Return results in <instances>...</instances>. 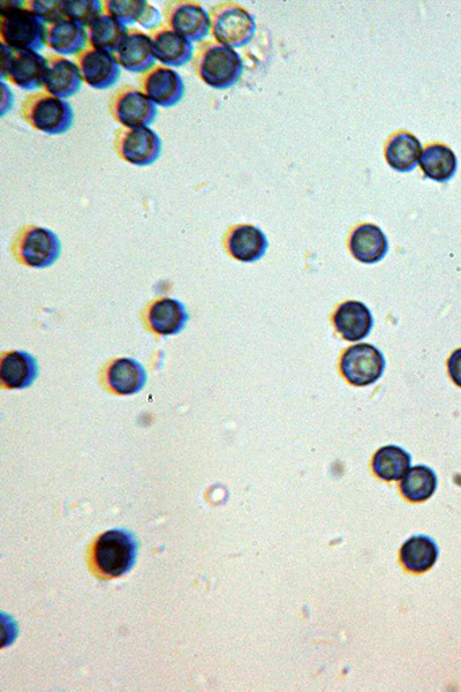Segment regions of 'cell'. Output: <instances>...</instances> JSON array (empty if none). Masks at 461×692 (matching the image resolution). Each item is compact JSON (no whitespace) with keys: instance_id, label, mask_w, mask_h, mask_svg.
I'll list each match as a JSON object with an SVG mask.
<instances>
[{"instance_id":"cell-24","label":"cell","mask_w":461,"mask_h":692,"mask_svg":"<svg viewBox=\"0 0 461 692\" xmlns=\"http://www.w3.org/2000/svg\"><path fill=\"white\" fill-rule=\"evenodd\" d=\"M422 145L417 137L407 132L394 135L385 149V159L398 172H411L418 167Z\"/></svg>"},{"instance_id":"cell-16","label":"cell","mask_w":461,"mask_h":692,"mask_svg":"<svg viewBox=\"0 0 461 692\" xmlns=\"http://www.w3.org/2000/svg\"><path fill=\"white\" fill-rule=\"evenodd\" d=\"M226 248L232 257L240 262L253 263L266 254L269 242L264 232L254 225H237L226 237Z\"/></svg>"},{"instance_id":"cell-4","label":"cell","mask_w":461,"mask_h":692,"mask_svg":"<svg viewBox=\"0 0 461 692\" xmlns=\"http://www.w3.org/2000/svg\"><path fill=\"white\" fill-rule=\"evenodd\" d=\"M138 554V544L130 532L111 530L97 539L94 559L98 569L105 576L120 577L134 566Z\"/></svg>"},{"instance_id":"cell-18","label":"cell","mask_w":461,"mask_h":692,"mask_svg":"<svg viewBox=\"0 0 461 692\" xmlns=\"http://www.w3.org/2000/svg\"><path fill=\"white\" fill-rule=\"evenodd\" d=\"M39 376L37 360L26 351L4 353L0 363V381L7 389L22 390L33 385Z\"/></svg>"},{"instance_id":"cell-17","label":"cell","mask_w":461,"mask_h":692,"mask_svg":"<svg viewBox=\"0 0 461 692\" xmlns=\"http://www.w3.org/2000/svg\"><path fill=\"white\" fill-rule=\"evenodd\" d=\"M119 65L128 72L146 73L155 63L151 37L138 29L128 30L117 51Z\"/></svg>"},{"instance_id":"cell-30","label":"cell","mask_w":461,"mask_h":692,"mask_svg":"<svg viewBox=\"0 0 461 692\" xmlns=\"http://www.w3.org/2000/svg\"><path fill=\"white\" fill-rule=\"evenodd\" d=\"M147 5L145 0H107L104 2V9L110 17L126 26L139 22Z\"/></svg>"},{"instance_id":"cell-34","label":"cell","mask_w":461,"mask_h":692,"mask_svg":"<svg viewBox=\"0 0 461 692\" xmlns=\"http://www.w3.org/2000/svg\"><path fill=\"white\" fill-rule=\"evenodd\" d=\"M448 371L453 383L461 388V348L453 352L448 359Z\"/></svg>"},{"instance_id":"cell-31","label":"cell","mask_w":461,"mask_h":692,"mask_svg":"<svg viewBox=\"0 0 461 692\" xmlns=\"http://www.w3.org/2000/svg\"><path fill=\"white\" fill-rule=\"evenodd\" d=\"M103 5L98 0H70L65 4L66 19L82 27H88L103 13Z\"/></svg>"},{"instance_id":"cell-23","label":"cell","mask_w":461,"mask_h":692,"mask_svg":"<svg viewBox=\"0 0 461 692\" xmlns=\"http://www.w3.org/2000/svg\"><path fill=\"white\" fill-rule=\"evenodd\" d=\"M88 33L85 27L70 19L47 25L45 44L58 55H79L86 48Z\"/></svg>"},{"instance_id":"cell-28","label":"cell","mask_w":461,"mask_h":692,"mask_svg":"<svg viewBox=\"0 0 461 692\" xmlns=\"http://www.w3.org/2000/svg\"><path fill=\"white\" fill-rule=\"evenodd\" d=\"M412 457L398 446H385L376 451L373 458V471L384 481H398L411 469Z\"/></svg>"},{"instance_id":"cell-11","label":"cell","mask_w":461,"mask_h":692,"mask_svg":"<svg viewBox=\"0 0 461 692\" xmlns=\"http://www.w3.org/2000/svg\"><path fill=\"white\" fill-rule=\"evenodd\" d=\"M165 20L166 27L190 42H201L211 33L210 14L200 3H168Z\"/></svg>"},{"instance_id":"cell-7","label":"cell","mask_w":461,"mask_h":692,"mask_svg":"<svg viewBox=\"0 0 461 692\" xmlns=\"http://www.w3.org/2000/svg\"><path fill=\"white\" fill-rule=\"evenodd\" d=\"M48 60L33 50H18L2 44V79L13 85L34 90L44 85Z\"/></svg>"},{"instance_id":"cell-20","label":"cell","mask_w":461,"mask_h":692,"mask_svg":"<svg viewBox=\"0 0 461 692\" xmlns=\"http://www.w3.org/2000/svg\"><path fill=\"white\" fill-rule=\"evenodd\" d=\"M190 315L177 299L163 298L150 306L148 322L151 330L161 336H173L183 332Z\"/></svg>"},{"instance_id":"cell-1","label":"cell","mask_w":461,"mask_h":692,"mask_svg":"<svg viewBox=\"0 0 461 692\" xmlns=\"http://www.w3.org/2000/svg\"><path fill=\"white\" fill-rule=\"evenodd\" d=\"M194 69L204 84L222 90L237 84L244 64L234 49L218 42H203L196 49Z\"/></svg>"},{"instance_id":"cell-29","label":"cell","mask_w":461,"mask_h":692,"mask_svg":"<svg viewBox=\"0 0 461 692\" xmlns=\"http://www.w3.org/2000/svg\"><path fill=\"white\" fill-rule=\"evenodd\" d=\"M436 488V473L426 465L413 466L400 483V492L404 498L414 503L426 502L432 498Z\"/></svg>"},{"instance_id":"cell-13","label":"cell","mask_w":461,"mask_h":692,"mask_svg":"<svg viewBox=\"0 0 461 692\" xmlns=\"http://www.w3.org/2000/svg\"><path fill=\"white\" fill-rule=\"evenodd\" d=\"M83 81L94 89H108L120 78V65L115 55L93 48L77 56Z\"/></svg>"},{"instance_id":"cell-26","label":"cell","mask_w":461,"mask_h":692,"mask_svg":"<svg viewBox=\"0 0 461 692\" xmlns=\"http://www.w3.org/2000/svg\"><path fill=\"white\" fill-rule=\"evenodd\" d=\"M438 559V547L432 538L414 536L400 549V561L412 573L422 574L432 569Z\"/></svg>"},{"instance_id":"cell-21","label":"cell","mask_w":461,"mask_h":692,"mask_svg":"<svg viewBox=\"0 0 461 692\" xmlns=\"http://www.w3.org/2000/svg\"><path fill=\"white\" fill-rule=\"evenodd\" d=\"M350 250L358 261L373 265L382 261L388 254V238L377 225L362 224L352 232Z\"/></svg>"},{"instance_id":"cell-25","label":"cell","mask_w":461,"mask_h":692,"mask_svg":"<svg viewBox=\"0 0 461 692\" xmlns=\"http://www.w3.org/2000/svg\"><path fill=\"white\" fill-rule=\"evenodd\" d=\"M425 176L437 183H447L456 175L458 160L448 146L435 144L423 150L420 163Z\"/></svg>"},{"instance_id":"cell-3","label":"cell","mask_w":461,"mask_h":692,"mask_svg":"<svg viewBox=\"0 0 461 692\" xmlns=\"http://www.w3.org/2000/svg\"><path fill=\"white\" fill-rule=\"evenodd\" d=\"M21 115L33 129L49 135L66 133L74 122L71 104L49 93H35L21 104Z\"/></svg>"},{"instance_id":"cell-6","label":"cell","mask_w":461,"mask_h":692,"mask_svg":"<svg viewBox=\"0 0 461 692\" xmlns=\"http://www.w3.org/2000/svg\"><path fill=\"white\" fill-rule=\"evenodd\" d=\"M211 33L226 47L243 48L253 40L256 22L251 13L236 4H219L211 10Z\"/></svg>"},{"instance_id":"cell-15","label":"cell","mask_w":461,"mask_h":692,"mask_svg":"<svg viewBox=\"0 0 461 692\" xmlns=\"http://www.w3.org/2000/svg\"><path fill=\"white\" fill-rule=\"evenodd\" d=\"M334 325L338 334L349 342L365 340L372 333L373 314L364 304L357 300H347L337 308Z\"/></svg>"},{"instance_id":"cell-33","label":"cell","mask_w":461,"mask_h":692,"mask_svg":"<svg viewBox=\"0 0 461 692\" xmlns=\"http://www.w3.org/2000/svg\"><path fill=\"white\" fill-rule=\"evenodd\" d=\"M140 26L148 30H156L161 27L162 24V14L156 9L155 6L148 3L145 12L141 15L138 22Z\"/></svg>"},{"instance_id":"cell-22","label":"cell","mask_w":461,"mask_h":692,"mask_svg":"<svg viewBox=\"0 0 461 692\" xmlns=\"http://www.w3.org/2000/svg\"><path fill=\"white\" fill-rule=\"evenodd\" d=\"M148 380L147 372L139 361L119 358L112 361L107 371V383L113 393L130 396L140 393Z\"/></svg>"},{"instance_id":"cell-19","label":"cell","mask_w":461,"mask_h":692,"mask_svg":"<svg viewBox=\"0 0 461 692\" xmlns=\"http://www.w3.org/2000/svg\"><path fill=\"white\" fill-rule=\"evenodd\" d=\"M153 54L161 64L170 67H180L187 63L194 54L192 42L173 32L168 27H160L151 32Z\"/></svg>"},{"instance_id":"cell-10","label":"cell","mask_w":461,"mask_h":692,"mask_svg":"<svg viewBox=\"0 0 461 692\" xmlns=\"http://www.w3.org/2000/svg\"><path fill=\"white\" fill-rule=\"evenodd\" d=\"M115 149L120 159L125 162L147 167L160 159L162 140L160 135L149 127H124L117 132Z\"/></svg>"},{"instance_id":"cell-5","label":"cell","mask_w":461,"mask_h":692,"mask_svg":"<svg viewBox=\"0 0 461 692\" xmlns=\"http://www.w3.org/2000/svg\"><path fill=\"white\" fill-rule=\"evenodd\" d=\"M15 258L32 268H48L60 257L62 245L55 232L28 225L22 228L13 243Z\"/></svg>"},{"instance_id":"cell-8","label":"cell","mask_w":461,"mask_h":692,"mask_svg":"<svg viewBox=\"0 0 461 692\" xmlns=\"http://www.w3.org/2000/svg\"><path fill=\"white\" fill-rule=\"evenodd\" d=\"M385 366L383 353L367 343L350 346L340 359V372L355 387L374 385L382 378Z\"/></svg>"},{"instance_id":"cell-14","label":"cell","mask_w":461,"mask_h":692,"mask_svg":"<svg viewBox=\"0 0 461 692\" xmlns=\"http://www.w3.org/2000/svg\"><path fill=\"white\" fill-rule=\"evenodd\" d=\"M47 60L48 71L43 85L47 93L62 100L77 94L83 80L78 63L62 56H49Z\"/></svg>"},{"instance_id":"cell-27","label":"cell","mask_w":461,"mask_h":692,"mask_svg":"<svg viewBox=\"0 0 461 692\" xmlns=\"http://www.w3.org/2000/svg\"><path fill=\"white\" fill-rule=\"evenodd\" d=\"M88 42L96 50L117 52L128 29L109 14H102L87 27Z\"/></svg>"},{"instance_id":"cell-9","label":"cell","mask_w":461,"mask_h":692,"mask_svg":"<svg viewBox=\"0 0 461 692\" xmlns=\"http://www.w3.org/2000/svg\"><path fill=\"white\" fill-rule=\"evenodd\" d=\"M112 117L127 129L148 127L157 117V105L149 97L132 86H123L112 94L110 100Z\"/></svg>"},{"instance_id":"cell-2","label":"cell","mask_w":461,"mask_h":692,"mask_svg":"<svg viewBox=\"0 0 461 692\" xmlns=\"http://www.w3.org/2000/svg\"><path fill=\"white\" fill-rule=\"evenodd\" d=\"M2 3L0 12V36L3 44L12 49L39 51L47 37V25L37 15L24 7V2Z\"/></svg>"},{"instance_id":"cell-12","label":"cell","mask_w":461,"mask_h":692,"mask_svg":"<svg viewBox=\"0 0 461 692\" xmlns=\"http://www.w3.org/2000/svg\"><path fill=\"white\" fill-rule=\"evenodd\" d=\"M142 92L158 107L170 108L183 100L185 84L178 72L156 66L142 75Z\"/></svg>"},{"instance_id":"cell-32","label":"cell","mask_w":461,"mask_h":692,"mask_svg":"<svg viewBox=\"0 0 461 692\" xmlns=\"http://www.w3.org/2000/svg\"><path fill=\"white\" fill-rule=\"evenodd\" d=\"M65 4L66 2H60V0H34L27 3V9L48 25L66 19Z\"/></svg>"}]
</instances>
